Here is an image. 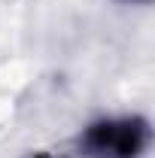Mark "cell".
I'll use <instances>...</instances> for the list:
<instances>
[{
    "mask_svg": "<svg viewBox=\"0 0 155 158\" xmlns=\"http://www.w3.org/2000/svg\"><path fill=\"white\" fill-rule=\"evenodd\" d=\"M143 146H146V125L137 118L94 125L82 140L88 158H137Z\"/></svg>",
    "mask_w": 155,
    "mask_h": 158,
    "instance_id": "obj_1",
    "label": "cell"
},
{
    "mask_svg": "<svg viewBox=\"0 0 155 158\" xmlns=\"http://www.w3.org/2000/svg\"><path fill=\"white\" fill-rule=\"evenodd\" d=\"M134 3H143V0H134Z\"/></svg>",
    "mask_w": 155,
    "mask_h": 158,
    "instance_id": "obj_2",
    "label": "cell"
},
{
    "mask_svg": "<svg viewBox=\"0 0 155 158\" xmlns=\"http://www.w3.org/2000/svg\"><path fill=\"white\" fill-rule=\"evenodd\" d=\"M37 158H46V155H37Z\"/></svg>",
    "mask_w": 155,
    "mask_h": 158,
    "instance_id": "obj_3",
    "label": "cell"
}]
</instances>
